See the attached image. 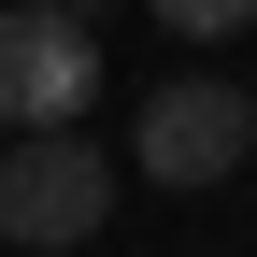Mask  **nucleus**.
Here are the masks:
<instances>
[{
	"mask_svg": "<svg viewBox=\"0 0 257 257\" xmlns=\"http://www.w3.org/2000/svg\"><path fill=\"white\" fill-rule=\"evenodd\" d=\"M157 29H186V43H229V29H257V0H157Z\"/></svg>",
	"mask_w": 257,
	"mask_h": 257,
	"instance_id": "obj_4",
	"label": "nucleus"
},
{
	"mask_svg": "<svg viewBox=\"0 0 257 257\" xmlns=\"http://www.w3.org/2000/svg\"><path fill=\"white\" fill-rule=\"evenodd\" d=\"M243 100H257V86H243Z\"/></svg>",
	"mask_w": 257,
	"mask_h": 257,
	"instance_id": "obj_6",
	"label": "nucleus"
},
{
	"mask_svg": "<svg viewBox=\"0 0 257 257\" xmlns=\"http://www.w3.org/2000/svg\"><path fill=\"white\" fill-rule=\"evenodd\" d=\"M114 214V157L86 143V128H15L0 143V243H100Z\"/></svg>",
	"mask_w": 257,
	"mask_h": 257,
	"instance_id": "obj_1",
	"label": "nucleus"
},
{
	"mask_svg": "<svg viewBox=\"0 0 257 257\" xmlns=\"http://www.w3.org/2000/svg\"><path fill=\"white\" fill-rule=\"evenodd\" d=\"M243 143H257V100H243V86H214V72L157 86L143 128H128V157H143L157 186H229V172H243Z\"/></svg>",
	"mask_w": 257,
	"mask_h": 257,
	"instance_id": "obj_3",
	"label": "nucleus"
},
{
	"mask_svg": "<svg viewBox=\"0 0 257 257\" xmlns=\"http://www.w3.org/2000/svg\"><path fill=\"white\" fill-rule=\"evenodd\" d=\"M86 100H100V29L57 0L0 15V128H72Z\"/></svg>",
	"mask_w": 257,
	"mask_h": 257,
	"instance_id": "obj_2",
	"label": "nucleus"
},
{
	"mask_svg": "<svg viewBox=\"0 0 257 257\" xmlns=\"http://www.w3.org/2000/svg\"><path fill=\"white\" fill-rule=\"evenodd\" d=\"M57 15H100V0H57Z\"/></svg>",
	"mask_w": 257,
	"mask_h": 257,
	"instance_id": "obj_5",
	"label": "nucleus"
}]
</instances>
